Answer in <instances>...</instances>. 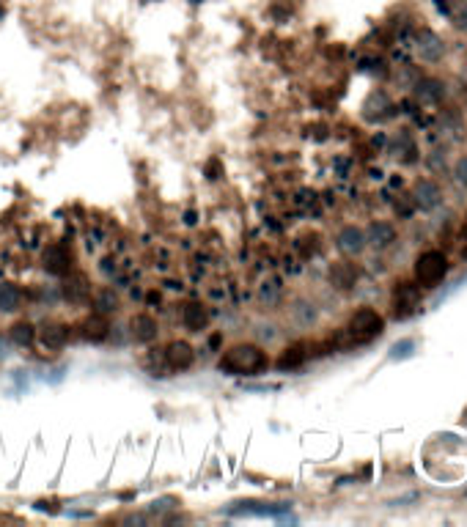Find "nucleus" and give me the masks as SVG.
<instances>
[{"label":"nucleus","instance_id":"31","mask_svg":"<svg viewBox=\"0 0 467 527\" xmlns=\"http://www.w3.org/2000/svg\"><path fill=\"white\" fill-rule=\"evenodd\" d=\"M465 239H467V223H465Z\"/></svg>","mask_w":467,"mask_h":527},{"label":"nucleus","instance_id":"25","mask_svg":"<svg viewBox=\"0 0 467 527\" xmlns=\"http://www.w3.org/2000/svg\"><path fill=\"white\" fill-rule=\"evenodd\" d=\"M413 349H415V343H413L410 338H404V341H399V343L391 349V360H404V357L413 354Z\"/></svg>","mask_w":467,"mask_h":527},{"label":"nucleus","instance_id":"13","mask_svg":"<svg viewBox=\"0 0 467 527\" xmlns=\"http://www.w3.org/2000/svg\"><path fill=\"white\" fill-rule=\"evenodd\" d=\"M41 261H44V269H47L50 275H66V272L72 269V256H69L66 248H61V245H50V248L44 250Z\"/></svg>","mask_w":467,"mask_h":527},{"label":"nucleus","instance_id":"6","mask_svg":"<svg viewBox=\"0 0 467 527\" xmlns=\"http://www.w3.org/2000/svg\"><path fill=\"white\" fill-rule=\"evenodd\" d=\"M413 91H415V99H418L421 105H426V107L443 105V102H446V94H448V88H446V83H443L440 77H421V80L413 85Z\"/></svg>","mask_w":467,"mask_h":527},{"label":"nucleus","instance_id":"8","mask_svg":"<svg viewBox=\"0 0 467 527\" xmlns=\"http://www.w3.org/2000/svg\"><path fill=\"white\" fill-rule=\"evenodd\" d=\"M335 245H338V250H341L344 256H360V253L369 248V245H366V231L357 228V226H344V228L338 231Z\"/></svg>","mask_w":467,"mask_h":527},{"label":"nucleus","instance_id":"15","mask_svg":"<svg viewBox=\"0 0 467 527\" xmlns=\"http://www.w3.org/2000/svg\"><path fill=\"white\" fill-rule=\"evenodd\" d=\"M330 283H333L335 288H341V291H349V288L357 283V269L346 261L335 264V266L330 269Z\"/></svg>","mask_w":467,"mask_h":527},{"label":"nucleus","instance_id":"4","mask_svg":"<svg viewBox=\"0 0 467 527\" xmlns=\"http://www.w3.org/2000/svg\"><path fill=\"white\" fill-rule=\"evenodd\" d=\"M415 52L424 63H440L446 58V44L432 28H421L415 33Z\"/></svg>","mask_w":467,"mask_h":527},{"label":"nucleus","instance_id":"12","mask_svg":"<svg viewBox=\"0 0 467 527\" xmlns=\"http://www.w3.org/2000/svg\"><path fill=\"white\" fill-rule=\"evenodd\" d=\"M393 113V102H391V96L385 94V91H374L369 99H366V105H363V116L369 118V121H382L385 116H391Z\"/></svg>","mask_w":467,"mask_h":527},{"label":"nucleus","instance_id":"9","mask_svg":"<svg viewBox=\"0 0 467 527\" xmlns=\"http://www.w3.org/2000/svg\"><path fill=\"white\" fill-rule=\"evenodd\" d=\"M396 242V228L388 223V220H374L369 228H366V245L374 248V250H385Z\"/></svg>","mask_w":467,"mask_h":527},{"label":"nucleus","instance_id":"30","mask_svg":"<svg viewBox=\"0 0 467 527\" xmlns=\"http://www.w3.org/2000/svg\"><path fill=\"white\" fill-rule=\"evenodd\" d=\"M218 165H220L218 160H212V162L207 165V176H209V179H218Z\"/></svg>","mask_w":467,"mask_h":527},{"label":"nucleus","instance_id":"14","mask_svg":"<svg viewBox=\"0 0 467 527\" xmlns=\"http://www.w3.org/2000/svg\"><path fill=\"white\" fill-rule=\"evenodd\" d=\"M182 324H185L190 332H201V330H207V324H209V313H207V308H204L201 302H187V305L182 308Z\"/></svg>","mask_w":467,"mask_h":527},{"label":"nucleus","instance_id":"2","mask_svg":"<svg viewBox=\"0 0 467 527\" xmlns=\"http://www.w3.org/2000/svg\"><path fill=\"white\" fill-rule=\"evenodd\" d=\"M382 330H385V319L374 308H360L352 313L344 335H346L349 346H363V343H371L374 338H380Z\"/></svg>","mask_w":467,"mask_h":527},{"label":"nucleus","instance_id":"17","mask_svg":"<svg viewBox=\"0 0 467 527\" xmlns=\"http://www.w3.org/2000/svg\"><path fill=\"white\" fill-rule=\"evenodd\" d=\"M305 357H308V352H305V346H300V343H294V346H289V349H283V354L278 357V368H280V371H294V368H300V365L305 363Z\"/></svg>","mask_w":467,"mask_h":527},{"label":"nucleus","instance_id":"5","mask_svg":"<svg viewBox=\"0 0 467 527\" xmlns=\"http://www.w3.org/2000/svg\"><path fill=\"white\" fill-rule=\"evenodd\" d=\"M413 204L421 212H435L443 204V187L435 179H418L413 184Z\"/></svg>","mask_w":467,"mask_h":527},{"label":"nucleus","instance_id":"23","mask_svg":"<svg viewBox=\"0 0 467 527\" xmlns=\"http://www.w3.org/2000/svg\"><path fill=\"white\" fill-rule=\"evenodd\" d=\"M63 291H66V297H69L72 302H83V299L88 297V283H85V277H72Z\"/></svg>","mask_w":467,"mask_h":527},{"label":"nucleus","instance_id":"18","mask_svg":"<svg viewBox=\"0 0 467 527\" xmlns=\"http://www.w3.org/2000/svg\"><path fill=\"white\" fill-rule=\"evenodd\" d=\"M19 302H22V291L14 283H3L0 286V310L11 313V310L19 308Z\"/></svg>","mask_w":467,"mask_h":527},{"label":"nucleus","instance_id":"19","mask_svg":"<svg viewBox=\"0 0 467 527\" xmlns=\"http://www.w3.org/2000/svg\"><path fill=\"white\" fill-rule=\"evenodd\" d=\"M11 341H14L17 346H30V343L36 341V327H33L30 321H17V324L11 327Z\"/></svg>","mask_w":467,"mask_h":527},{"label":"nucleus","instance_id":"29","mask_svg":"<svg viewBox=\"0 0 467 527\" xmlns=\"http://www.w3.org/2000/svg\"><path fill=\"white\" fill-rule=\"evenodd\" d=\"M443 127H459V113H457V107H454V113H451V110L443 113Z\"/></svg>","mask_w":467,"mask_h":527},{"label":"nucleus","instance_id":"1","mask_svg":"<svg viewBox=\"0 0 467 527\" xmlns=\"http://www.w3.org/2000/svg\"><path fill=\"white\" fill-rule=\"evenodd\" d=\"M267 365H269L267 352L261 346H253V343H236L218 363L220 371L234 374V376H253V374L267 371Z\"/></svg>","mask_w":467,"mask_h":527},{"label":"nucleus","instance_id":"24","mask_svg":"<svg viewBox=\"0 0 467 527\" xmlns=\"http://www.w3.org/2000/svg\"><path fill=\"white\" fill-rule=\"evenodd\" d=\"M426 168H429L432 173H440V171H446V151H443V149L432 151V154L426 157Z\"/></svg>","mask_w":467,"mask_h":527},{"label":"nucleus","instance_id":"16","mask_svg":"<svg viewBox=\"0 0 467 527\" xmlns=\"http://www.w3.org/2000/svg\"><path fill=\"white\" fill-rule=\"evenodd\" d=\"M107 330H110V324H107V319H105L102 313L88 316V319L83 321V335H85L88 341H94V343L105 341V338H107Z\"/></svg>","mask_w":467,"mask_h":527},{"label":"nucleus","instance_id":"20","mask_svg":"<svg viewBox=\"0 0 467 527\" xmlns=\"http://www.w3.org/2000/svg\"><path fill=\"white\" fill-rule=\"evenodd\" d=\"M291 316H294V321H297V324L308 327V324H313V321H316V308H313L308 299H297V302H294V308H291Z\"/></svg>","mask_w":467,"mask_h":527},{"label":"nucleus","instance_id":"21","mask_svg":"<svg viewBox=\"0 0 467 527\" xmlns=\"http://www.w3.org/2000/svg\"><path fill=\"white\" fill-rule=\"evenodd\" d=\"M94 305H96V310L102 313V316H107V313H116L118 310V297L113 294V288H102L99 294H96V299H94Z\"/></svg>","mask_w":467,"mask_h":527},{"label":"nucleus","instance_id":"22","mask_svg":"<svg viewBox=\"0 0 467 527\" xmlns=\"http://www.w3.org/2000/svg\"><path fill=\"white\" fill-rule=\"evenodd\" d=\"M41 343H44L47 349H61V346L66 343V330L58 327V324L44 327V330H41Z\"/></svg>","mask_w":467,"mask_h":527},{"label":"nucleus","instance_id":"11","mask_svg":"<svg viewBox=\"0 0 467 527\" xmlns=\"http://www.w3.org/2000/svg\"><path fill=\"white\" fill-rule=\"evenodd\" d=\"M165 360H168V365H171L174 371H187V368L196 363V352H193L190 343L174 341V343L165 349Z\"/></svg>","mask_w":467,"mask_h":527},{"label":"nucleus","instance_id":"26","mask_svg":"<svg viewBox=\"0 0 467 527\" xmlns=\"http://www.w3.org/2000/svg\"><path fill=\"white\" fill-rule=\"evenodd\" d=\"M454 179H457V184H462L467 190V154H462V157L454 162Z\"/></svg>","mask_w":467,"mask_h":527},{"label":"nucleus","instance_id":"28","mask_svg":"<svg viewBox=\"0 0 467 527\" xmlns=\"http://www.w3.org/2000/svg\"><path fill=\"white\" fill-rule=\"evenodd\" d=\"M454 28L467 33V3H462V6L454 11Z\"/></svg>","mask_w":467,"mask_h":527},{"label":"nucleus","instance_id":"3","mask_svg":"<svg viewBox=\"0 0 467 527\" xmlns=\"http://www.w3.org/2000/svg\"><path fill=\"white\" fill-rule=\"evenodd\" d=\"M448 275V259L440 250H426L415 259V283L421 288H437Z\"/></svg>","mask_w":467,"mask_h":527},{"label":"nucleus","instance_id":"10","mask_svg":"<svg viewBox=\"0 0 467 527\" xmlns=\"http://www.w3.org/2000/svg\"><path fill=\"white\" fill-rule=\"evenodd\" d=\"M160 327H157V319L149 316V313H135L129 319V335L138 341V343H152L157 338Z\"/></svg>","mask_w":467,"mask_h":527},{"label":"nucleus","instance_id":"27","mask_svg":"<svg viewBox=\"0 0 467 527\" xmlns=\"http://www.w3.org/2000/svg\"><path fill=\"white\" fill-rule=\"evenodd\" d=\"M278 297H280V286H278V280H269V283H264V286H261V299L275 302Z\"/></svg>","mask_w":467,"mask_h":527},{"label":"nucleus","instance_id":"7","mask_svg":"<svg viewBox=\"0 0 467 527\" xmlns=\"http://www.w3.org/2000/svg\"><path fill=\"white\" fill-rule=\"evenodd\" d=\"M418 302H421V286H418V283H410V280L396 283V288H393V308H396V316H399V319H404L407 313H413Z\"/></svg>","mask_w":467,"mask_h":527}]
</instances>
